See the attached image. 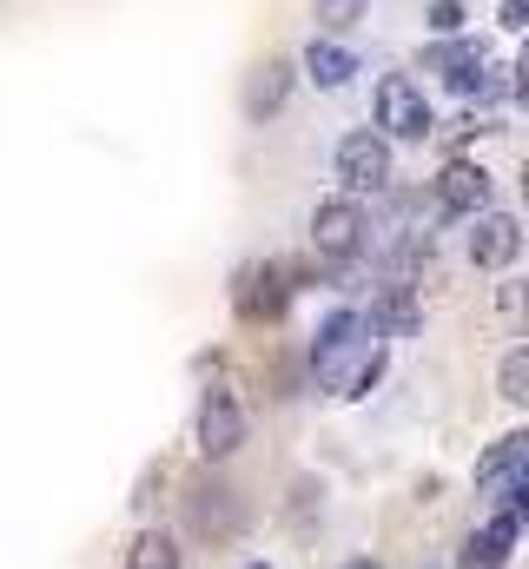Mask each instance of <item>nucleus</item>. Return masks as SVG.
Instances as JSON below:
<instances>
[{"label":"nucleus","mask_w":529,"mask_h":569,"mask_svg":"<svg viewBox=\"0 0 529 569\" xmlns=\"http://www.w3.org/2000/svg\"><path fill=\"white\" fill-rule=\"evenodd\" d=\"M371 338H378V331L365 325V311H331V318L318 325L311 371H318V385H325L331 398H365V391L378 385L385 358H378V345H371Z\"/></svg>","instance_id":"1"},{"label":"nucleus","mask_w":529,"mask_h":569,"mask_svg":"<svg viewBox=\"0 0 529 569\" xmlns=\"http://www.w3.org/2000/svg\"><path fill=\"white\" fill-rule=\"evenodd\" d=\"M365 239H371V219H365L358 199H325V206L311 212V252H318L325 266H351V259L365 252Z\"/></svg>","instance_id":"2"},{"label":"nucleus","mask_w":529,"mask_h":569,"mask_svg":"<svg viewBox=\"0 0 529 569\" xmlns=\"http://www.w3.org/2000/svg\"><path fill=\"white\" fill-rule=\"evenodd\" d=\"M331 166H338V186H345L351 199H358V192H385V186L397 179L391 140H385V133H371V127H365V133H345Z\"/></svg>","instance_id":"3"},{"label":"nucleus","mask_w":529,"mask_h":569,"mask_svg":"<svg viewBox=\"0 0 529 569\" xmlns=\"http://www.w3.org/2000/svg\"><path fill=\"white\" fill-rule=\"evenodd\" d=\"M378 127H385V140H430L437 133V113H430V100L410 73L378 80Z\"/></svg>","instance_id":"4"},{"label":"nucleus","mask_w":529,"mask_h":569,"mask_svg":"<svg viewBox=\"0 0 529 569\" xmlns=\"http://www.w3.org/2000/svg\"><path fill=\"white\" fill-rule=\"evenodd\" d=\"M192 443L219 463V457H232L239 443H246V405L226 391V385H212L206 398H199V418H192Z\"/></svg>","instance_id":"5"},{"label":"nucleus","mask_w":529,"mask_h":569,"mask_svg":"<svg viewBox=\"0 0 529 569\" xmlns=\"http://www.w3.org/2000/svg\"><path fill=\"white\" fill-rule=\"evenodd\" d=\"M477 490L497 497L503 510H523V497H529V437H503V443L477 463Z\"/></svg>","instance_id":"6"},{"label":"nucleus","mask_w":529,"mask_h":569,"mask_svg":"<svg viewBox=\"0 0 529 569\" xmlns=\"http://www.w3.org/2000/svg\"><path fill=\"white\" fill-rule=\"evenodd\" d=\"M517 259H523V226H517V212H477L470 266H483V272H510Z\"/></svg>","instance_id":"7"},{"label":"nucleus","mask_w":529,"mask_h":569,"mask_svg":"<svg viewBox=\"0 0 529 569\" xmlns=\"http://www.w3.org/2000/svg\"><path fill=\"white\" fill-rule=\"evenodd\" d=\"M437 206H443V212H457V219L490 212V172H483L477 159H450V166H443V179H437Z\"/></svg>","instance_id":"8"},{"label":"nucleus","mask_w":529,"mask_h":569,"mask_svg":"<svg viewBox=\"0 0 529 569\" xmlns=\"http://www.w3.org/2000/svg\"><path fill=\"white\" fill-rule=\"evenodd\" d=\"M517 537H523V510H497V517L483 523V537H470L463 569H503L510 550H517Z\"/></svg>","instance_id":"9"},{"label":"nucleus","mask_w":529,"mask_h":569,"mask_svg":"<svg viewBox=\"0 0 529 569\" xmlns=\"http://www.w3.org/2000/svg\"><path fill=\"white\" fill-rule=\"evenodd\" d=\"M351 73H358V53L351 47H338V40H311L305 47V80L311 87L338 93V87H351Z\"/></svg>","instance_id":"10"},{"label":"nucleus","mask_w":529,"mask_h":569,"mask_svg":"<svg viewBox=\"0 0 529 569\" xmlns=\"http://www.w3.org/2000/svg\"><path fill=\"white\" fill-rule=\"evenodd\" d=\"M285 93H291V67H285V60L252 67V80H246V120H271V113L285 107Z\"/></svg>","instance_id":"11"},{"label":"nucleus","mask_w":529,"mask_h":569,"mask_svg":"<svg viewBox=\"0 0 529 569\" xmlns=\"http://www.w3.org/2000/svg\"><path fill=\"white\" fill-rule=\"evenodd\" d=\"M430 67H443V80H450L457 93H483V87H490L483 47H443V53H430Z\"/></svg>","instance_id":"12"},{"label":"nucleus","mask_w":529,"mask_h":569,"mask_svg":"<svg viewBox=\"0 0 529 569\" xmlns=\"http://www.w3.org/2000/svg\"><path fill=\"white\" fill-rule=\"evenodd\" d=\"M365 325H371V331H391V338H410V331L423 325V305L410 298V284H391V291L378 298V311H371Z\"/></svg>","instance_id":"13"},{"label":"nucleus","mask_w":529,"mask_h":569,"mask_svg":"<svg viewBox=\"0 0 529 569\" xmlns=\"http://www.w3.org/2000/svg\"><path fill=\"white\" fill-rule=\"evenodd\" d=\"M127 569H179V543L166 530H139L127 550Z\"/></svg>","instance_id":"14"},{"label":"nucleus","mask_w":529,"mask_h":569,"mask_svg":"<svg viewBox=\"0 0 529 569\" xmlns=\"http://www.w3.org/2000/svg\"><path fill=\"white\" fill-rule=\"evenodd\" d=\"M311 13H318L325 33H351V27L371 13V0H311Z\"/></svg>","instance_id":"15"},{"label":"nucleus","mask_w":529,"mask_h":569,"mask_svg":"<svg viewBox=\"0 0 529 569\" xmlns=\"http://www.w3.org/2000/svg\"><path fill=\"white\" fill-rule=\"evenodd\" d=\"M497 391H503L510 405H529V351H510V358H503V371H497Z\"/></svg>","instance_id":"16"},{"label":"nucleus","mask_w":529,"mask_h":569,"mask_svg":"<svg viewBox=\"0 0 529 569\" xmlns=\"http://www.w3.org/2000/svg\"><path fill=\"white\" fill-rule=\"evenodd\" d=\"M430 27H437V33H457V27H463V7H457V0H437V7H430Z\"/></svg>","instance_id":"17"},{"label":"nucleus","mask_w":529,"mask_h":569,"mask_svg":"<svg viewBox=\"0 0 529 569\" xmlns=\"http://www.w3.org/2000/svg\"><path fill=\"white\" fill-rule=\"evenodd\" d=\"M503 27H510V33H523V27H529V0H503Z\"/></svg>","instance_id":"18"},{"label":"nucleus","mask_w":529,"mask_h":569,"mask_svg":"<svg viewBox=\"0 0 529 569\" xmlns=\"http://www.w3.org/2000/svg\"><path fill=\"white\" fill-rule=\"evenodd\" d=\"M345 569H378V563H345Z\"/></svg>","instance_id":"19"},{"label":"nucleus","mask_w":529,"mask_h":569,"mask_svg":"<svg viewBox=\"0 0 529 569\" xmlns=\"http://www.w3.org/2000/svg\"><path fill=\"white\" fill-rule=\"evenodd\" d=\"M246 569H271V563H246Z\"/></svg>","instance_id":"20"}]
</instances>
